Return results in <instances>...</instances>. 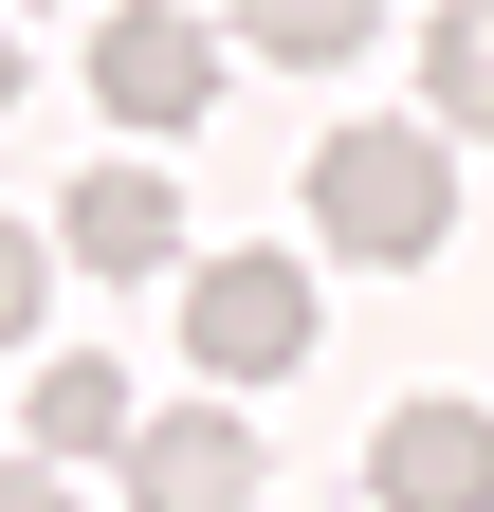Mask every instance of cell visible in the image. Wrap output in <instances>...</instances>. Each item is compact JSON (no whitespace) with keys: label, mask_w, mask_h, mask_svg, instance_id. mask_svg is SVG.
Instances as JSON below:
<instances>
[{"label":"cell","mask_w":494,"mask_h":512,"mask_svg":"<svg viewBox=\"0 0 494 512\" xmlns=\"http://www.w3.org/2000/svg\"><path fill=\"white\" fill-rule=\"evenodd\" d=\"M183 348H202L220 384H275L293 348H312V275H293V256H202V293H183Z\"/></svg>","instance_id":"3"},{"label":"cell","mask_w":494,"mask_h":512,"mask_svg":"<svg viewBox=\"0 0 494 512\" xmlns=\"http://www.w3.org/2000/svg\"><path fill=\"white\" fill-rule=\"evenodd\" d=\"M55 238H74V275H165V256H183V183L165 165H92Z\"/></svg>","instance_id":"6"},{"label":"cell","mask_w":494,"mask_h":512,"mask_svg":"<svg viewBox=\"0 0 494 512\" xmlns=\"http://www.w3.org/2000/svg\"><path fill=\"white\" fill-rule=\"evenodd\" d=\"M312 238L366 256V275L440 256V238H458V128H440V110H403V128H330V147H312Z\"/></svg>","instance_id":"1"},{"label":"cell","mask_w":494,"mask_h":512,"mask_svg":"<svg viewBox=\"0 0 494 512\" xmlns=\"http://www.w3.org/2000/svg\"><path fill=\"white\" fill-rule=\"evenodd\" d=\"M421 110H440L458 147H494V0H440V19H421Z\"/></svg>","instance_id":"8"},{"label":"cell","mask_w":494,"mask_h":512,"mask_svg":"<svg viewBox=\"0 0 494 512\" xmlns=\"http://www.w3.org/2000/svg\"><path fill=\"white\" fill-rule=\"evenodd\" d=\"M220 19L257 37V55H293V74H330V55H366V37H385V0H220Z\"/></svg>","instance_id":"9"},{"label":"cell","mask_w":494,"mask_h":512,"mask_svg":"<svg viewBox=\"0 0 494 512\" xmlns=\"http://www.w3.org/2000/svg\"><path fill=\"white\" fill-rule=\"evenodd\" d=\"M0 512H74V494H55V458H37V439L0 458Z\"/></svg>","instance_id":"11"},{"label":"cell","mask_w":494,"mask_h":512,"mask_svg":"<svg viewBox=\"0 0 494 512\" xmlns=\"http://www.w3.org/2000/svg\"><path fill=\"white\" fill-rule=\"evenodd\" d=\"M129 512H257V439H238L220 403L129 421Z\"/></svg>","instance_id":"5"},{"label":"cell","mask_w":494,"mask_h":512,"mask_svg":"<svg viewBox=\"0 0 494 512\" xmlns=\"http://www.w3.org/2000/svg\"><path fill=\"white\" fill-rule=\"evenodd\" d=\"M37 311H55V238H37V220H0V348H19Z\"/></svg>","instance_id":"10"},{"label":"cell","mask_w":494,"mask_h":512,"mask_svg":"<svg viewBox=\"0 0 494 512\" xmlns=\"http://www.w3.org/2000/svg\"><path fill=\"white\" fill-rule=\"evenodd\" d=\"M92 92H110V128H202L220 110V37L183 0H129V19H92Z\"/></svg>","instance_id":"2"},{"label":"cell","mask_w":494,"mask_h":512,"mask_svg":"<svg viewBox=\"0 0 494 512\" xmlns=\"http://www.w3.org/2000/svg\"><path fill=\"white\" fill-rule=\"evenodd\" d=\"M19 439H37V458H129V384H110L92 348H55L37 403H19Z\"/></svg>","instance_id":"7"},{"label":"cell","mask_w":494,"mask_h":512,"mask_svg":"<svg viewBox=\"0 0 494 512\" xmlns=\"http://www.w3.org/2000/svg\"><path fill=\"white\" fill-rule=\"evenodd\" d=\"M0 110H19V0H0Z\"/></svg>","instance_id":"12"},{"label":"cell","mask_w":494,"mask_h":512,"mask_svg":"<svg viewBox=\"0 0 494 512\" xmlns=\"http://www.w3.org/2000/svg\"><path fill=\"white\" fill-rule=\"evenodd\" d=\"M366 494L385 512H494V403H403L366 439Z\"/></svg>","instance_id":"4"}]
</instances>
